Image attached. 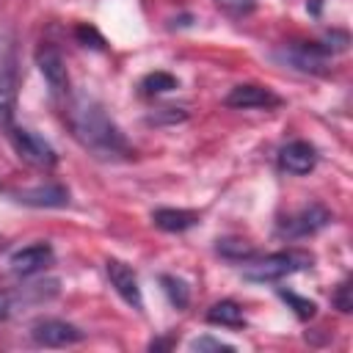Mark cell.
Instances as JSON below:
<instances>
[{
    "mask_svg": "<svg viewBox=\"0 0 353 353\" xmlns=\"http://www.w3.org/2000/svg\"><path fill=\"white\" fill-rule=\"evenodd\" d=\"M314 165H317V149L309 141H290L287 146L279 149V168L292 176H303L314 171Z\"/></svg>",
    "mask_w": 353,
    "mask_h": 353,
    "instance_id": "cell-12",
    "label": "cell"
},
{
    "mask_svg": "<svg viewBox=\"0 0 353 353\" xmlns=\"http://www.w3.org/2000/svg\"><path fill=\"white\" fill-rule=\"evenodd\" d=\"M160 287H163V292H165V298L171 301V306H176V309H185L188 303H190V290H188V284L182 281V279H176V276H160Z\"/></svg>",
    "mask_w": 353,
    "mask_h": 353,
    "instance_id": "cell-17",
    "label": "cell"
},
{
    "mask_svg": "<svg viewBox=\"0 0 353 353\" xmlns=\"http://www.w3.org/2000/svg\"><path fill=\"white\" fill-rule=\"evenodd\" d=\"M331 303H334L339 312H345V314L353 309V301H350V281H347V279L336 287V292L331 295Z\"/></svg>",
    "mask_w": 353,
    "mask_h": 353,
    "instance_id": "cell-21",
    "label": "cell"
},
{
    "mask_svg": "<svg viewBox=\"0 0 353 353\" xmlns=\"http://www.w3.org/2000/svg\"><path fill=\"white\" fill-rule=\"evenodd\" d=\"M190 350H234L232 345H226V342H221V339H212V336H199V339H193L190 342Z\"/></svg>",
    "mask_w": 353,
    "mask_h": 353,
    "instance_id": "cell-23",
    "label": "cell"
},
{
    "mask_svg": "<svg viewBox=\"0 0 353 353\" xmlns=\"http://www.w3.org/2000/svg\"><path fill=\"white\" fill-rule=\"evenodd\" d=\"M223 105L226 108H240V110H251V108H279L281 105V97H276L270 88L265 85H254V83H243V85H234L226 97H223Z\"/></svg>",
    "mask_w": 353,
    "mask_h": 353,
    "instance_id": "cell-11",
    "label": "cell"
},
{
    "mask_svg": "<svg viewBox=\"0 0 353 353\" xmlns=\"http://www.w3.org/2000/svg\"><path fill=\"white\" fill-rule=\"evenodd\" d=\"M328 223H331V212H328L323 204H309V207H301L298 212L287 215L284 221H279L276 234H279V237H287V240L309 237V234L320 232V229L328 226Z\"/></svg>",
    "mask_w": 353,
    "mask_h": 353,
    "instance_id": "cell-5",
    "label": "cell"
},
{
    "mask_svg": "<svg viewBox=\"0 0 353 353\" xmlns=\"http://www.w3.org/2000/svg\"><path fill=\"white\" fill-rule=\"evenodd\" d=\"M19 306H25L22 303V295H19V290H14V292H6V290H0V320H6V317H11Z\"/></svg>",
    "mask_w": 353,
    "mask_h": 353,
    "instance_id": "cell-20",
    "label": "cell"
},
{
    "mask_svg": "<svg viewBox=\"0 0 353 353\" xmlns=\"http://www.w3.org/2000/svg\"><path fill=\"white\" fill-rule=\"evenodd\" d=\"M207 323H212V325H226V328H243V325H245V314H243L240 303H234V301H218V303L210 306Z\"/></svg>",
    "mask_w": 353,
    "mask_h": 353,
    "instance_id": "cell-15",
    "label": "cell"
},
{
    "mask_svg": "<svg viewBox=\"0 0 353 353\" xmlns=\"http://www.w3.org/2000/svg\"><path fill=\"white\" fill-rule=\"evenodd\" d=\"M105 270H108L110 287L121 295V301L130 303L135 312H143V295H141V284H138L135 270L127 262H121V259H108Z\"/></svg>",
    "mask_w": 353,
    "mask_h": 353,
    "instance_id": "cell-8",
    "label": "cell"
},
{
    "mask_svg": "<svg viewBox=\"0 0 353 353\" xmlns=\"http://www.w3.org/2000/svg\"><path fill=\"white\" fill-rule=\"evenodd\" d=\"M152 221L163 232H185L199 223V212L193 210H174V207H160L152 212Z\"/></svg>",
    "mask_w": 353,
    "mask_h": 353,
    "instance_id": "cell-14",
    "label": "cell"
},
{
    "mask_svg": "<svg viewBox=\"0 0 353 353\" xmlns=\"http://www.w3.org/2000/svg\"><path fill=\"white\" fill-rule=\"evenodd\" d=\"M11 196H14V201L28 204V207H66L69 204V190L63 185H55V182L14 190Z\"/></svg>",
    "mask_w": 353,
    "mask_h": 353,
    "instance_id": "cell-13",
    "label": "cell"
},
{
    "mask_svg": "<svg viewBox=\"0 0 353 353\" xmlns=\"http://www.w3.org/2000/svg\"><path fill=\"white\" fill-rule=\"evenodd\" d=\"M279 298L295 312V317H301V320H309V317H314V312H317V303L314 301H309V298H301L298 292H292V290H281L279 287Z\"/></svg>",
    "mask_w": 353,
    "mask_h": 353,
    "instance_id": "cell-19",
    "label": "cell"
},
{
    "mask_svg": "<svg viewBox=\"0 0 353 353\" xmlns=\"http://www.w3.org/2000/svg\"><path fill=\"white\" fill-rule=\"evenodd\" d=\"M336 50L328 41H309V44H284L273 52L276 61H281L290 69H298L303 74H325L328 58Z\"/></svg>",
    "mask_w": 353,
    "mask_h": 353,
    "instance_id": "cell-3",
    "label": "cell"
},
{
    "mask_svg": "<svg viewBox=\"0 0 353 353\" xmlns=\"http://www.w3.org/2000/svg\"><path fill=\"white\" fill-rule=\"evenodd\" d=\"M8 138H11L14 152H17L28 165H33V168L50 171V168L58 163L55 149H52L44 138H39L36 132H30V130H25V127H8Z\"/></svg>",
    "mask_w": 353,
    "mask_h": 353,
    "instance_id": "cell-4",
    "label": "cell"
},
{
    "mask_svg": "<svg viewBox=\"0 0 353 353\" xmlns=\"http://www.w3.org/2000/svg\"><path fill=\"white\" fill-rule=\"evenodd\" d=\"M226 14H232V17H243V14H248L254 6H256V0H215Z\"/></svg>",
    "mask_w": 353,
    "mask_h": 353,
    "instance_id": "cell-22",
    "label": "cell"
},
{
    "mask_svg": "<svg viewBox=\"0 0 353 353\" xmlns=\"http://www.w3.org/2000/svg\"><path fill=\"white\" fill-rule=\"evenodd\" d=\"M36 66L44 74V80H47V85H50L52 94H58V97L69 94V72H66L63 55L52 44H41L36 50Z\"/></svg>",
    "mask_w": 353,
    "mask_h": 353,
    "instance_id": "cell-9",
    "label": "cell"
},
{
    "mask_svg": "<svg viewBox=\"0 0 353 353\" xmlns=\"http://www.w3.org/2000/svg\"><path fill=\"white\" fill-rule=\"evenodd\" d=\"M74 36H77V39H80L85 47H88V41H94V47H97V50H102V47H105L102 36H99L94 28H88V25H80V28H74Z\"/></svg>",
    "mask_w": 353,
    "mask_h": 353,
    "instance_id": "cell-24",
    "label": "cell"
},
{
    "mask_svg": "<svg viewBox=\"0 0 353 353\" xmlns=\"http://www.w3.org/2000/svg\"><path fill=\"white\" fill-rule=\"evenodd\" d=\"M314 256L309 251H301V248H290V251H276V254H268L256 262H251L243 276L248 281H279L284 276H292L298 270H306L312 268Z\"/></svg>",
    "mask_w": 353,
    "mask_h": 353,
    "instance_id": "cell-2",
    "label": "cell"
},
{
    "mask_svg": "<svg viewBox=\"0 0 353 353\" xmlns=\"http://www.w3.org/2000/svg\"><path fill=\"white\" fill-rule=\"evenodd\" d=\"M66 121L74 141L97 160H127L132 154V146L124 138L121 127L108 116V110L97 99L85 94L72 97L66 108Z\"/></svg>",
    "mask_w": 353,
    "mask_h": 353,
    "instance_id": "cell-1",
    "label": "cell"
},
{
    "mask_svg": "<svg viewBox=\"0 0 353 353\" xmlns=\"http://www.w3.org/2000/svg\"><path fill=\"white\" fill-rule=\"evenodd\" d=\"M215 251L223 256V259H232V262H251L256 256V248L248 245L245 240H237V237H223L218 240Z\"/></svg>",
    "mask_w": 353,
    "mask_h": 353,
    "instance_id": "cell-16",
    "label": "cell"
},
{
    "mask_svg": "<svg viewBox=\"0 0 353 353\" xmlns=\"http://www.w3.org/2000/svg\"><path fill=\"white\" fill-rule=\"evenodd\" d=\"M14 99H17V58H14V44L8 39H0V127H11Z\"/></svg>",
    "mask_w": 353,
    "mask_h": 353,
    "instance_id": "cell-6",
    "label": "cell"
},
{
    "mask_svg": "<svg viewBox=\"0 0 353 353\" xmlns=\"http://www.w3.org/2000/svg\"><path fill=\"white\" fill-rule=\"evenodd\" d=\"M52 259H55V254H52L50 243H33V245H25V248L14 251L8 265H11V273L28 279V276H36V273L47 270L52 265Z\"/></svg>",
    "mask_w": 353,
    "mask_h": 353,
    "instance_id": "cell-10",
    "label": "cell"
},
{
    "mask_svg": "<svg viewBox=\"0 0 353 353\" xmlns=\"http://www.w3.org/2000/svg\"><path fill=\"white\" fill-rule=\"evenodd\" d=\"M0 248H3V237H0Z\"/></svg>",
    "mask_w": 353,
    "mask_h": 353,
    "instance_id": "cell-25",
    "label": "cell"
},
{
    "mask_svg": "<svg viewBox=\"0 0 353 353\" xmlns=\"http://www.w3.org/2000/svg\"><path fill=\"white\" fill-rule=\"evenodd\" d=\"M176 85H179V80H176L174 74H168V72H152V74H146V77L141 80V91H143L146 97H157V94L174 91Z\"/></svg>",
    "mask_w": 353,
    "mask_h": 353,
    "instance_id": "cell-18",
    "label": "cell"
},
{
    "mask_svg": "<svg viewBox=\"0 0 353 353\" xmlns=\"http://www.w3.org/2000/svg\"><path fill=\"white\" fill-rule=\"evenodd\" d=\"M30 339L41 347H69V345H77L85 339V334L66 323V320H58V317H44V320H36L30 325Z\"/></svg>",
    "mask_w": 353,
    "mask_h": 353,
    "instance_id": "cell-7",
    "label": "cell"
}]
</instances>
